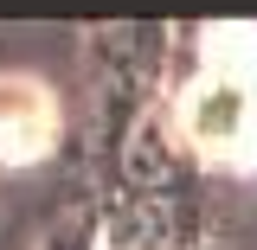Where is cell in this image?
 <instances>
[{
	"label": "cell",
	"instance_id": "cell-1",
	"mask_svg": "<svg viewBox=\"0 0 257 250\" xmlns=\"http://www.w3.org/2000/svg\"><path fill=\"white\" fill-rule=\"evenodd\" d=\"M174 128L206 160H231V167L251 160V148H257V26L206 32L199 77L174 103Z\"/></svg>",
	"mask_w": 257,
	"mask_h": 250
},
{
	"label": "cell",
	"instance_id": "cell-2",
	"mask_svg": "<svg viewBox=\"0 0 257 250\" xmlns=\"http://www.w3.org/2000/svg\"><path fill=\"white\" fill-rule=\"evenodd\" d=\"M64 135V103L58 84H45L39 71H0V167H39L52 160Z\"/></svg>",
	"mask_w": 257,
	"mask_h": 250
},
{
	"label": "cell",
	"instance_id": "cell-3",
	"mask_svg": "<svg viewBox=\"0 0 257 250\" xmlns=\"http://www.w3.org/2000/svg\"><path fill=\"white\" fill-rule=\"evenodd\" d=\"M244 167H251V173H257V148H251V160H244Z\"/></svg>",
	"mask_w": 257,
	"mask_h": 250
}]
</instances>
